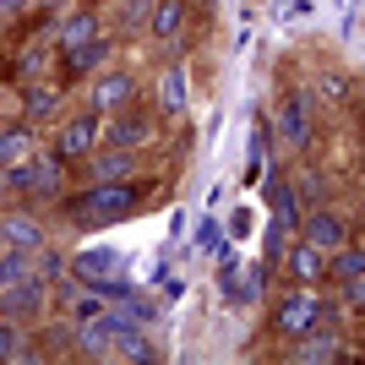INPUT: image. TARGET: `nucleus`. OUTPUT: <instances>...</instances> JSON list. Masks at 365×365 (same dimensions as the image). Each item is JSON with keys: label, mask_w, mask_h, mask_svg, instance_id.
I'll use <instances>...</instances> for the list:
<instances>
[{"label": "nucleus", "mask_w": 365, "mask_h": 365, "mask_svg": "<svg viewBox=\"0 0 365 365\" xmlns=\"http://www.w3.org/2000/svg\"><path fill=\"white\" fill-rule=\"evenodd\" d=\"M137 207V185H120V180H98L88 185L82 197H71V218L76 224H115Z\"/></svg>", "instance_id": "nucleus-1"}, {"label": "nucleus", "mask_w": 365, "mask_h": 365, "mask_svg": "<svg viewBox=\"0 0 365 365\" xmlns=\"http://www.w3.org/2000/svg\"><path fill=\"white\" fill-rule=\"evenodd\" d=\"M71 267H76V278H82L93 294H125V284H120L125 257H120V251H109V245H93V251H82Z\"/></svg>", "instance_id": "nucleus-2"}, {"label": "nucleus", "mask_w": 365, "mask_h": 365, "mask_svg": "<svg viewBox=\"0 0 365 365\" xmlns=\"http://www.w3.org/2000/svg\"><path fill=\"white\" fill-rule=\"evenodd\" d=\"M11 191H22V197H55L61 191V158H22V164H11Z\"/></svg>", "instance_id": "nucleus-3"}, {"label": "nucleus", "mask_w": 365, "mask_h": 365, "mask_svg": "<svg viewBox=\"0 0 365 365\" xmlns=\"http://www.w3.org/2000/svg\"><path fill=\"white\" fill-rule=\"evenodd\" d=\"M317 322H322V300L311 289H294L289 300L278 305V333H289V338H305Z\"/></svg>", "instance_id": "nucleus-4"}, {"label": "nucleus", "mask_w": 365, "mask_h": 365, "mask_svg": "<svg viewBox=\"0 0 365 365\" xmlns=\"http://www.w3.org/2000/svg\"><path fill=\"white\" fill-rule=\"evenodd\" d=\"M98 148V115H76V120L61 125V158H88V153Z\"/></svg>", "instance_id": "nucleus-5"}, {"label": "nucleus", "mask_w": 365, "mask_h": 365, "mask_svg": "<svg viewBox=\"0 0 365 365\" xmlns=\"http://www.w3.org/2000/svg\"><path fill=\"white\" fill-rule=\"evenodd\" d=\"M0 300H6V311H11V317H28V311H38V305H44V278H11V284L0 289Z\"/></svg>", "instance_id": "nucleus-6"}, {"label": "nucleus", "mask_w": 365, "mask_h": 365, "mask_svg": "<svg viewBox=\"0 0 365 365\" xmlns=\"http://www.w3.org/2000/svg\"><path fill=\"white\" fill-rule=\"evenodd\" d=\"M22 158H33V131L28 125H6L0 131V169L22 164Z\"/></svg>", "instance_id": "nucleus-7"}, {"label": "nucleus", "mask_w": 365, "mask_h": 365, "mask_svg": "<svg viewBox=\"0 0 365 365\" xmlns=\"http://www.w3.org/2000/svg\"><path fill=\"white\" fill-rule=\"evenodd\" d=\"M289 273L300 278V284L322 278V273H327V257H322V245H311V240H305V245H294V251H289Z\"/></svg>", "instance_id": "nucleus-8"}, {"label": "nucleus", "mask_w": 365, "mask_h": 365, "mask_svg": "<svg viewBox=\"0 0 365 365\" xmlns=\"http://www.w3.org/2000/svg\"><path fill=\"white\" fill-rule=\"evenodd\" d=\"M278 131H284L289 148H300V142H305V98H300V93L284 98V109H278Z\"/></svg>", "instance_id": "nucleus-9"}, {"label": "nucleus", "mask_w": 365, "mask_h": 365, "mask_svg": "<svg viewBox=\"0 0 365 365\" xmlns=\"http://www.w3.org/2000/svg\"><path fill=\"white\" fill-rule=\"evenodd\" d=\"M109 142H115V148H137V142H148V115H137V109H125L120 120L109 125Z\"/></svg>", "instance_id": "nucleus-10"}, {"label": "nucleus", "mask_w": 365, "mask_h": 365, "mask_svg": "<svg viewBox=\"0 0 365 365\" xmlns=\"http://www.w3.org/2000/svg\"><path fill=\"white\" fill-rule=\"evenodd\" d=\"M185 22V0H158V11H153V38H175Z\"/></svg>", "instance_id": "nucleus-11"}, {"label": "nucleus", "mask_w": 365, "mask_h": 365, "mask_svg": "<svg viewBox=\"0 0 365 365\" xmlns=\"http://www.w3.org/2000/svg\"><path fill=\"white\" fill-rule=\"evenodd\" d=\"M6 245H22V251H38V245H44V229L33 224V218H6Z\"/></svg>", "instance_id": "nucleus-12"}, {"label": "nucleus", "mask_w": 365, "mask_h": 365, "mask_svg": "<svg viewBox=\"0 0 365 365\" xmlns=\"http://www.w3.org/2000/svg\"><path fill=\"white\" fill-rule=\"evenodd\" d=\"M158 104H164L169 115H180V109H185V71H164V76H158Z\"/></svg>", "instance_id": "nucleus-13"}, {"label": "nucleus", "mask_w": 365, "mask_h": 365, "mask_svg": "<svg viewBox=\"0 0 365 365\" xmlns=\"http://www.w3.org/2000/svg\"><path fill=\"white\" fill-rule=\"evenodd\" d=\"M93 98H98V109H115V104H131V76H104V82H98V93H93Z\"/></svg>", "instance_id": "nucleus-14"}, {"label": "nucleus", "mask_w": 365, "mask_h": 365, "mask_svg": "<svg viewBox=\"0 0 365 365\" xmlns=\"http://www.w3.org/2000/svg\"><path fill=\"white\" fill-rule=\"evenodd\" d=\"M305 240H311V245H338V240H344V229H338L333 213H311V224H305Z\"/></svg>", "instance_id": "nucleus-15"}, {"label": "nucleus", "mask_w": 365, "mask_h": 365, "mask_svg": "<svg viewBox=\"0 0 365 365\" xmlns=\"http://www.w3.org/2000/svg\"><path fill=\"white\" fill-rule=\"evenodd\" d=\"M327 273H333V278H344V284H349V278H360V273H365V251L344 245V251H338V257L327 262Z\"/></svg>", "instance_id": "nucleus-16"}, {"label": "nucleus", "mask_w": 365, "mask_h": 365, "mask_svg": "<svg viewBox=\"0 0 365 365\" xmlns=\"http://www.w3.org/2000/svg\"><path fill=\"white\" fill-rule=\"evenodd\" d=\"M333 354H338V338H327V333H305L300 360H333Z\"/></svg>", "instance_id": "nucleus-17"}, {"label": "nucleus", "mask_w": 365, "mask_h": 365, "mask_svg": "<svg viewBox=\"0 0 365 365\" xmlns=\"http://www.w3.org/2000/svg\"><path fill=\"white\" fill-rule=\"evenodd\" d=\"M61 44H66V49L93 44V16H71V22H66V33H61Z\"/></svg>", "instance_id": "nucleus-18"}, {"label": "nucleus", "mask_w": 365, "mask_h": 365, "mask_svg": "<svg viewBox=\"0 0 365 365\" xmlns=\"http://www.w3.org/2000/svg\"><path fill=\"white\" fill-rule=\"evenodd\" d=\"M120 169H125V158H120V153H104V158H98V180H115Z\"/></svg>", "instance_id": "nucleus-19"}, {"label": "nucleus", "mask_w": 365, "mask_h": 365, "mask_svg": "<svg viewBox=\"0 0 365 365\" xmlns=\"http://www.w3.org/2000/svg\"><path fill=\"white\" fill-rule=\"evenodd\" d=\"M11 278H22V257H6V251H0V289H6Z\"/></svg>", "instance_id": "nucleus-20"}, {"label": "nucleus", "mask_w": 365, "mask_h": 365, "mask_svg": "<svg viewBox=\"0 0 365 365\" xmlns=\"http://www.w3.org/2000/svg\"><path fill=\"white\" fill-rule=\"evenodd\" d=\"M76 317L88 322V317H104V300H93V294H82V300H76Z\"/></svg>", "instance_id": "nucleus-21"}, {"label": "nucleus", "mask_w": 365, "mask_h": 365, "mask_svg": "<svg viewBox=\"0 0 365 365\" xmlns=\"http://www.w3.org/2000/svg\"><path fill=\"white\" fill-rule=\"evenodd\" d=\"M0 354H6V360L16 354V333H11V327H0Z\"/></svg>", "instance_id": "nucleus-22"}, {"label": "nucleus", "mask_w": 365, "mask_h": 365, "mask_svg": "<svg viewBox=\"0 0 365 365\" xmlns=\"http://www.w3.org/2000/svg\"><path fill=\"white\" fill-rule=\"evenodd\" d=\"M55 273H61V262H55V257L44 251V257H38V278H55Z\"/></svg>", "instance_id": "nucleus-23"}, {"label": "nucleus", "mask_w": 365, "mask_h": 365, "mask_svg": "<svg viewBox=\"0 0 365 365\" xmlns=\"http://www.w3.org/2000/svg\"><path fill=\"white\" fill-rule=\"evenodd\" d=\"M349 300H354V305H365V273H360V278H349Z\"/></svg>", "instance_id": "nucleus-24"}, {"label": "nucleus", "mask_w": 365, "mask_h": 365, "mask_svg": "<svg viewBox=\"0 0 365 365\" xmlns=\"http://www.w3.org/2000/svg\"><path fill=\"white\" fill-rule=\"evenodd\" d=\"M28 0H0V16H11V11H22Z\"/></svg>", "instance_id": "nucleus-25"}, {"label": "nucleus", "mask_w": 365, "mask_h": 365, "mask_svg": "<svg viewBox=\"0 0 365 365\" xmlns=\"http://www.w3.org/2000/svg\"><path fill=\"white\" fill-rule=\"evenodd\" d=\"M0 251H6V229H0Z\"/></svg>", "instance_id": "nucleus-26"}]
</instances>
